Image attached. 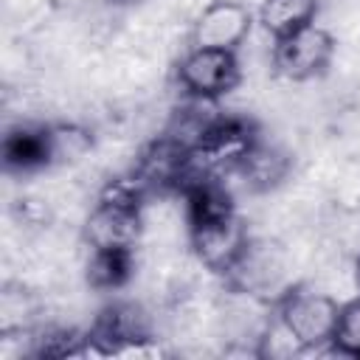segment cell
Returning a JSON list of instances; mask_svg holds the SVG:
<instances>
[{
	"mask_svg": "<svg viewBox=\"0 0 360 360\" xmlns=\"http://www.w3.org/2000/svg\"><path fill=\"white\" fill-rule=\"evenodd\" d=\"M338 318L340 304L332 295L315 292L309 287H290L276 298V323L301 352L329 346L338 329Z\"/></svg>",
	"mask_w": 360,
	"mask_h": 360,
	"instance_id": "6da1fadb",
	"label": "cell"
},
{
	"mask_svg": "<svg viewBox=\"0 0 360 360\" xmlns=\"http://www.w3.org/2000/svg\"><path fill=\"white\" fill-rule=\"evenodd\" d=\"M262 141L256 124L242 115H217L200 141L188 149L191 166L202 174H217L222 169H236L250 149Z\"/></svg>",
	"mask_w": 360,
	"mask_h": 360,
	"instance_id": "7a4b0ae2",
	"label": "cell"
},
{
	"mask_svg": "<svg viewBox=\"0 0 360 360\" xmlns=\"http://www.w3.org/2000/svg\"><path fill=\"white\" fill-rule=\"evenodd\" d=\"M242 82L236 51L225 48H188L177 65V84L188 98L219 101Z\"/></svg>",
	"mask_w": 360,
	"mask_h": 360,
	"instance_id": "3957f363",
	"label": "cell"
},
{
	"mask_svg": "<svg viewBox=\"0 0 360 360\" xmlns=\"http://www.w3.org/2000/svg\"><path fill=\"white\" fill-rule=\"evenodd\" d=\"M273 42V68L290 82H307L321 76L329 68L338 48L335 37L315 22L292 34H284Z\"/></svg>",
	"mask_w": 360,
	"mask_h": 360,
	"instance_id": "277c9868",
	"label": "cell"
},
{
	"mask_svg": "<svg viewBox=\"0 0 360 360\" xmlns=\"http://www.w3.org/2000/svg\"><path fill=\"white\" fill-rule=\"evenodd\" d=\"M188 236H191V250L200 259V264L219 276H225L233 267V262L242 256V250L250 242L248 225L239 214L188 225Z\"/></svg>",
	"mask_w": 360,
	"mask_h": 360,
	"instance_id": "5b68a950",
	"label": "cell"
},
{
	"mask_svg": "<svg viewBox=\"0 0 360 360\" xmlns=\"http://www.w3.org/2000/svg\"><path fill=\"white\" fill-rule=\"evenodd\" d=\"M141 231H143V205L110 200L101 194L84 222V239L90 250L135 248L141 239Z\"/></svg>",
	"mask_w": 360,
	"mask_h": 360,
	"instance_id": "8992f818",
	"label": "cell"
},
{
	"mask_svg": "<svg viewBox=\"0 0 360 360\" xmlns=\"http://www.w3.org/2000/svg\"><path fill=\"white\" fill-rule=\"evenodd\" d=\"M256 14L239 0H214L208 3L191 28L194 48H225L239 51V45L253 31Z\"/></svg>",
	"mask_w": 360,
	"mask_h": 360,
	"instance_id": "52a82bcc",
	"label": "cell"
},
{
	"mask_svg": "<svg viewBox=\"0 0 360 360\" xmlns=\"http://www.w3.org/2000/svg\"><path fill=\"white\" fill-rule=\"evenodd\" d=\"M3 163L8 172H37L51 166L45 124H22L8 129L3 141Z\"/></svg>",
	"mask_w": 360,
	"mask_h": 360,
	"instance_id": "ba28073f",
	"label": "cell"
},
{
	"mask_svg": "<svg viewBox=\"0 0 360 360\" xmlns=\"http://www.w3.org/2000/svg\"><path fill=\"white\" fill-rule=\"evenodd\" d=\"M273 253H276V250H270L267 242L250 239L248 248L242 250V256H239V259L233 262V267L225 273V278H228L236 290H242V292H259V290H264V287L276 278V273H278V267H281V262L273 259Z\"/></svg>",
	"mask_w": 360,
	"mask_h": 360,
	"instance_id": "9c48e42d",
	"label": "cell"
},
{
	"mask_svg": "<svg viewBox=\"0 0 360 360\" xmlns=\"http://www.w3.org/2000/svg\"><path fill=\"white\" fill-rule=\"evenodd\" d=\"M318 14V0H262L256 11V22L273 37L292 34L309 22H315Z\"/></svg>",
	"mask_w": 360,
	"mask_h": 360,
	"instance_id": "30bf717a",
	"label": "cell"
},
{
	"mask_svg": "<svg viewBox=\"0 0 360 360\" xmlns=\"http://www.w3.org/2000/svg\"><path fill=\"white\" fill-rule=\"evenodd\" d=\"M132 270H135V248L90 250L87 284L93 290H118L129 281Z\"/></svg>",
	"mask_w": 360,
	"mask_h": 360,
	"instance_id": "8fae6325",
	"label": "cell"
},
{
	"mask_svg": "<svg viewBox=\"0 0 360 360\" xmlns=\"http://www.w3.org/2000/svg\"><path fill=\"white\" fill-rule=\"evenodd\" d=\"M48 135V158L51 166H65L82 160L93 149V132L76 121H56L45 124Z\"/></svg>",
	"mask_w": 360,
	"mask_h": 360,
	"instance_id": "7c38bea8",
	"label": "cell"
},
{
	"mask_svg": "<svg viewBox=\"0 0 360 360\" xmlns=\"http://www.w3.org/2000/svg\"><path fill=\"white\" fill-rule=\"evenodd\" d=\"M236 169L245 174V180H248L253 188H270V186H276V183L284 180V174H287V169H290V160H287L284 152H278V149L267 146L264 141H259V143L250 149V155H248Z\"/></svg>",
	"mask_w": 360,
	"mask_h": 360,
	"instance_id": "4fadbf2b",
	"label": "cell"
},
{
	"mask_svg": "<svg viewBox=\"0 0 360 360\" xmlns=\"http://www.w3.org/2000/svg\"><path fill=\"white\" fill-rule=\"evenodd\" d=\"M329 349L343 357H360V295L340 304V318Z\"/></svg>",
	"mask_w": 360,
	"mask_h": 360,
	"instance_id": "5bb4252c",
	"label": "cell"
},
{
	"mask_svg": "<svg viewBox=\"0 0 360 360\" xmlns=\"http://www.w3.org/2000/svg\"><path fill=\"white\" fill-rule=\"evenodd\" d=\"M14 214L25 222V225H42L48 219V211L45 205H39V200H31V197H20L14 202Z\"/></svg>",
	"mask_w": 360,
	"mask_h": 360,
	"instance_id": "9a60e30c",
	"label": "cell"
},
{
	"mask_svg": "<svg viewBox=\"0 0 360 360\" xmlns=\"http://www.w3.org/2000/svg\"><path fill=\"white\" fill-rule=\"evenodd\" d=\"M354 287H357V295H360V256L354 259Z\"/></svg>",
	"mask_w": 360,
	"mask_h": 360,
	"instance_id": "2e32d148",
	"label": "cell"
},
{
	"mask_svg": "<svg viewBox=\"0 0 360 360\" xmlns=\"http://www.w3.org/2000/svg\"><path fill=\"white\" fill-rule=\"evenodd\" d=\"M112 6H132V3H138V0H110Z\"/></svg>",
	"mask_w": 360,
	"mask_h": 360,
	"instance_id": "e0dca14e",
	"label": "cell"
}]
</instances>
